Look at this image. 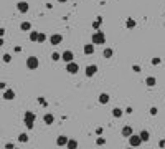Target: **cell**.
I'll list each match as a JSON object with an SVG mask.
<instances>
[{
  "instance_id": "cell-1",
  "label": "cell",
  "mask_w": 165,
  "mask_h": 149,
  "mask_svg": "<svg viewBox=\"0 0 165 149\" xmlns=\"http://www.w3.org/2000/svg\"><path fill=\"white\" fill-rule=\"evenodd\" d=\"M91 43H92V45H104V43H106V35H104V32L96 30V32L91 35Z\"/></svg>"
},
{
  "instance_id": "cell-2",
  "label": "cell",
  "mask_w": 165,
  "mask_h": 149,
  "mask_svg": "<svg viewBox=\"0 0 165 149\" xmlns=\"http://www.w3.org/2000/svg\"><path fill=\"white\" fill-rule=\"evenodd\" d=\"M35 119H36V114H35L33 111H25V114H23V123H25V126L28 129H33Z\"/></svg>"
},
{
  "instance_id": "cell-3",
  "label": "cell",
  "mask_w": 165,
  "mask_h": 149,
  "mask_svg": "<svg viewBox=\"0 0 165 149\" xmlns=\"http://www.w3.org/2000/svg\"><path fill=\"white\" fill-rule=\"evenodd\" d=\"M25 65H26V68H28L30 71H35V70H38V68H40V60H38V56H35V55H30V56L26 58Z\"/></svg>"
},
{
  "instance_id": "cell-4",
  "label": "cell",
  "mask_w": 165,
  "mask_h": 149,
  "mask_svg": "<svg viewBox=\"0 0 165 149\" xmlns=\"http://www.w3.org/2000/svg\"><path fill=\"white\" fill-rule=\"evenodd\" d=\"M50 45H53V47H58V45H61L63 43V35L61 33H53L50 35Z\"/></svg>"
},
{
  "instance_id": "cell-5",
  "label": "cell",
  "mask_w": 165,
  "mask_h": 149,
  "mask_svg": "<svg viewBox=\"0 0 165 149\" xmlns=\"http://www.w3.org/2000/svg\"><path fill=\"white\" fill-rule=\"evenodd\" d=\"M98 71H99V68H98V65H94V63H91V65H88V66L84 68V74L88 78H92Z\"/></svg>"
},
{
  "instance_id": "cell-6",
  "label": "cell",
  "mask_w": 165,
  "mask_h": 149,
  "mask_svg": "<svg viewBox=\"0 0 165 149\" xmlns=\"http://www.w3.org/2000/svg\"><path fill=\"white\" fill-rule=\"evenodd\" d=\"M127 139H129V146H132V148H139V146L142 144V139H140L139 134H132V136H129Z\"/></svg>"
},
{
  "instance_id": "cell-7",
  "label": "cell",
  "mask_w": 165,
  "mask_h": 149,
  "mask_svg": "<svg viewBox=\"0 0 165 149\" xmlns=\"http://www.w3.org/2000/svg\"><path fill=\"white\" fill-rule=\"evenodd\" d=\"M17 10H18L20 14H28V10H30V3L25 2V0H20V2H17Z\"/></svg>"
},
{
  "instance_id": "cell-8",
  "label": "cell",
  "mask_w": 165,
  "mask_h": 149,
  "mask_svg": "<svg viewBox=\"0 0 165 149\" xmlns=\"http://www.w3.org/2000/svg\"><path fill=\"white\" fill-rule=\"evenodd\" d=\"M66 71L69 74H76L79 71V65L76 61H69V63H66Z\"/></svg>"
},
{
  "instance_id": "cell-9",
  "label": "cell",
  "mask_w": 165,
  "mask_h": 149,
  "mask_svg": "<svg viewBox=\"0 0 165 149\" xmlns=\"http://www.w3.org/2000/svg\"><path fill=\"white\" fill-rule=\"evenodd\" d=\"M61 60L65 61V63H69V61H74V53H73L71 50H65V51L61 53Z\"/></svg>"
},
{
  "instance_id": "cell-10",
  "label": "cell",
  "mask_w": 165,
  "mask_h": 149,
  "mask_svg": "<svg viewBox=\"0 0 165 149\" xmlns=\"http://www.w3.org/2000/svg\"><path fill=\"white\" fill-rule=\"evenodd\" d=\"M15 91H13L12 88H5L3 89V96H2V98H3V100H5V101H12V100H15Z\"/></svg>"
},
{
  "instance_id": "cell-11",
  "label": "cell",
  "mask_w": 165,
  "mask_h": 149,
  "mask_svg": "<svg viewBox=\"0 0 165 149\" xmlns=\"http://www.w3.org/2000/svg\"><path fill=\"white\" fill-rule=\"evenodd\" d=\"M121 134H122V137H129V136H132V134H134V129H132V126H129V124L122 126V129H121Z\"/></svg>"
},
{
  "instance_id": "cell-12",
  "label": "cell",
  "mask_w": 165,
  "mask_h": 149,
  "mask_svg": "<svg viewBox=\"0 0 165 149\" xmlns=\"http://www.w3.org/2000/svg\"><path fill=\"white\" fill-rule=\"evenodd\" d=\"M83 51H84V55H94V51H96V45L86 43L84 47H83Z\"/></svg>"
},
{
  "instance_id": "cell-13",
  "label": "cell",
  "mask_w": 165,
  "mask_h": 149,
  "mask_svg": "<svg viewBox=\"0 0 165 149\" xmlns=\"http://www.w3.org/2000/svg\"><path fill=\"white\" fill-rule=\"evenodd\" d=\"M68 136H65V134H59L58 137H56V146H59V148H63V146H66V142H68Z\"/></svg>"
},
{
  "instance_id": "cell-14",
  "label": "cell",
  "mask_w": 165,
  "mask_h": 149,
  "mask_svg": "<svg viewBox=\"0 0 165 149\" xmlns=\"http://www.w3.org/2000/svg\"><path fill=\"white\" fill-rule=\"evenodd\" d=\"M78 141L74 139V137H69L68 139V142H66V149H78Z\"/></svg>"
},
{
  "instance_id": "cell-15",
  "label": "cell",
  "mask_w": 165,
  "mask_h": 149,
  "mask_svg": "<svg viewBox=\"0 0 165 149\" xmlns=\"http://www.w3.org/2000/svg\"><path fill=\"white\" fill-rule=\"evenodd\" d=\"M43 123H45V124H48V126H51L53 123H55V116H53L51 113H46V114L43 116Z\"/></svg>"
},
{
  "instance_id": "cell-16",
  "label": "cell",
  "mask_w": 165,
  "mask_h": 149,
  "mask_svg": "<svg viewBox=\"0 0 165 149\" xmlns=\"http://www.w3.org/2000/svg\"><path fill=\"white\" fill-rule=\"evenodd\" d=\"M145 85H147L149 88H154V86L157 85V78H155V76H147V78H145Z\"/></svg>"
},
{
  "instance_id": "cell-17",
  "label": "cell",
  "mask_w": 165,
  "mask_h": 149,
  "mask_svg": "<svg viewBox=\"0 0 165 149\" xmlns=\"http://www.w3.org/2000/svg\"><path fill=\"white\" fill-rule=\"evenodd\" d=\"M20 30H22V32H30V30H32V22H28V20L22 22V23H20Z\"/></svg>"
},
{
  "instance_id": "cell-18",
  "label": "cell",
  "mask_w": 165,
  "mask_h": 149,
  "mask_svg": "<svg viewBox=\"0 0 165 149\" xmlns=\"http://www.w3.org/2000/svg\"><path fill=\"white\" fill-rule=\"evenodd\" d=\"M139 136H140V139H142V142H147L149 139H150V133H149L147 129H142V131L139 133Z\"/></svg>"
},
{
  "instance_id": "cell-19",
  "label": "cell",
  "mask_w": 165,
  "mask_h": 149,
  "mask_svg": "<svg viewBox=\"0 0 165 149\" xmlns=\"http://www.w3.org/2000/svg\"><path fill=\"white\" fill-rule=\"evenodd\" d=\"M109 101H111V96L107 95V93H101L99 95V103L101 104H107Z\"/></svg>"
},
{
  "instance_id": "cell-20",
  "label": "cell",
  "mask_w": 165,
  "mask_h": 149,
  "mask_svg": "<svg viewBox=\"0 0 165 149\" xmlns=\"http://www.w3.org/2000/svg\"><path fill=\"white\" fill-rule=\"evenodd\" d=\"M102 56H104L106 60H109V58H112V56H114V50H112V48H104V50H102Z\"/></svg>"
},
{
  "instance_id": "cell-21",
  "label": "cell",
  "mask_w": 165,
  "mask_h": 149,
  "mask_svg": "<svg viewBox=\"0 0 165 149\" xmlns=\"http://www.w3.org/2000/svg\"><path fill=\"white\" fill-rule=\"evenodd\" d=\"M101 25H102V18H101V17H96V20L92 22V28H94V32H96V30H101Z\"/></svg>"
},
{
  "instance_id": "cell-22",
  "label": "cell",
  "mask_w": 165,
  "mask_h": 149,
  "mask_svg": "<svg viewBox=\"0 0 165 149\" xmlns=\"http://www.w3.org/2000/svg\"><path fill=\"white\" fill-rule=\"evenodd\" d=\"M112 116H114L116 119L122 118V116H124V109H121V108H114V109H112Z\"/></svg>"
},
{
  "instance_id": "cell-23",
  "label": "cell",
  "mask_w": 165,
  "mask_h": 149,
  "mask_svg": "<svg viewBox=\"0 0 165 149\" xmlns=\"http://www.w3.org/2000/svg\"><path fill=\"white\" fill-rule=\"evenodd\" d=\"M28 38H30V41L36 43V38H38V32H35V30H30V32H28Z\"/></svg>"
},
{
  "instance_id": "cell-24",
  "label": "cell",
  "mask_w": 165,
  "mask_h": 149,
  "mask_svg": "<svg viewBox=\"0 0 165 149\" xmlns=\"http://www.w3.org/2000/svg\"><path fill=\"white\" fill-rule=\"evenodd\" d=\"M46 33H43V32H38V38H36V43H45L46 41Z\"/></svg>"
},
{
  "instance_id": "cell-25",
  "label": "cell",
  "mask_w": 165,
  "mask_h": 149,
  "mask_svg": "<svg viewBox=\"0 0 165 149\" xmlns=\"http://www.w3.org/2000/svg\"><path fill=\"white\" fill-rule=\"evenodd\" d=\"M135 25H137V23H135V20H134V18H127V20H125V27L127 28H135Z\"/></svg>"
},
{
  "instance_id": "cell-26",
  "label": "cell",
  "mask_w": 165,
  "mask_h": 149,
  "mask_svg": "<svg viewBox=\"0 0 165 149\" xmlns=\"http://www.w3.org/2000/svg\"><path fill=\"white\" fill-rule=\"evenodd\" d=\"M150 63L154 65V66H158V65L162 63V58H160V56H154V58L150 60Z\"/></svg>"
},
{
  "instance_id": "cell-27",
  "label": "cell",
  "mask_w": 165,
  "mask_h": 149,
  "mask_svg": "<svg viewBox=\"0 0 165 149\" xmlns=\"http://www.w3.org/2000/svg\"><path fill=\"white\" fill-rule=\"evenodd\" d=\"M18 141H20V142H28V134H26V133H22V134H18Z\"/></svg>"
},
{
  "instance_id": "cell-28",
  "label": "cell",
  "mask_w": 165,
  "mask_h": 149,
  "mask_svg": "<svg viewBox=\"0 0 165 149\" xmlns=\"http://www.w3.org/2000/svg\"><path fill=\"white\" fill-rule=\"evenodd\" d=\"M51 60H53V61H59V60H61V53H58V51H53V53H51Z\"/></svg>"
},
{
  "instance_id": "cell-29",
  "label": "cell",
  "mask_w": 165,
  "mask_h": 149,
  "mask_svg": "<svg viewBox=\"0 0 165 149\" xmlns=\"http://www.w3.org/2000/svg\"><path fill=\"white\" fill-rule=\"evenodd\" d=\"M2 60H3V63H10V61H12V55H10V53H3Z\"/></svg>"
},
{
  "instance_id": "cell-30",
  "label": "cell",
  "mask_w": 165,
  "mask_h": 149,
  "mask_svg": "<svg viewBox=\"0 0 165 149\" xmlns=\"http://www.w3.org/2000/svg\"><path fill=\"white\" fill-rule=\"evenodd\" d=\"M149 114H150V116H157L158 114V108H157V106H152V108L149 109Z\"/></svg>"
},
{
  "instance_id": "cell-31",
  "label": "cell",
  "mask_w": 165,
  "mask_h": 149,
  "mask_svg": "<svg viewBox=\"0 0 165 149\" xmlns=\"http://www.w3.org/2000/svg\"><path fill=\"white\" fill-rule=\"evenodd\" d=\"M96 144H98V146H104V144H106V139L99 136V137H96Z\"/></svg>"
},
{
  "instance_id": "cell-32",
  "label": "cell",
  "mask_w": 165,
  "mask_h": 149,
  "mask_svg": "<svg viewBox=\"0 0 165 149\" xmlns=\"http://www.w3.org/2000/svg\"><path fill=\"white\" fill-rule=\"evenodd\" d=\"M132 71H134V73H140V71H142V68L139 66V65H132Z\"/></svg>"
},
{
  "instance_id": "cell-33",
  "label": "cell",
  "mask_w": 165,
  "mask_h": 149,
  "mask_svg": "<svg viewBox=\"0 0 165 149\" xmlns=\"http://www.w3.org/2000/svg\"><path fill=\"white\" fill-rule=\"evenodd\" d=\"M132 113H134V108H132V106H127V108L124 109V114H132Z\"/></svg>"
},
{
  "instance_id": "cell-34",
  "label": "cell",
  "mask_w": 165,
  "mask_h": 149,
  "mask_svg": "<svg viewBox=\"0 0 165 149\" xmlns=\"http://www.w3.org/2000/svg\"><path fill=\"white\" fill-rule=\"evenodd\" d=\"M38 103H40V104H43V106H48V103L45 101V98H43V96H40V98H38Z\"/></svg>"
},
{
  "instance_id": "cell-35",
  "label": "cell",
  "mask_w": 165,
  "mask_h": 149,
  "mask_svg": "<svg viewBox=\"0 0 165 149\" xmlns=\"http://www.w3.org/2000/svg\"><path fill=\"white\" fill-rule=\"evenodd\" d=\"M22 50H23V48L20 47V45H17V47L13 48V51H15V53H22Z\"/></svg>"
},
{
  "instance_id": "cell-36",
  "label": "cell",
  "mask_w": 165,
  "mask_h": 149,
  "mask_svg": "<svg viewBox=\"0 0 165 149\" xmlns=\"http://www.w3.org/2000/svg\"><path fill=\"white\" fill-rule=\"evenodd\" d=\"M102 133H104V129H102V128H96V134L102 136Z\"/></svg>"
},
{
  "instance_id": "cell-37",
  "label": "cell",
  "mask_w": 165,
  "mask_h": 149,
  "mask_svg": "<svg viewBox=\"0 0 165 149\" xmlns=\"http://www.w3.org/2000/svg\"><path fill=\"white\" fill-rule=\"evenodd\" d=\"M158 148H165V139H160V141H158Z\"/></svg>"
},
{
  "instance_id": "cell-38",
  "label": "cell",
  "mask_w": 165,
  "mask_h": 149,
  "mask_svg": "<svg viewBox=\"0 0 165 149\" xmlns=\"http://www.w3.org/2000/svg\"><path fill=\"white\" fill-rule=\"evenodd\" d=\"M7 88V83L5 81H0V89H5Z\"/></svg>"
},
{
  "instance_id": "cell-39",
  "label": "cell",
  "mask_w": 165,
  "mask_h": 149,
  "mask_svg": "<svg viewBox=\"0 0 165 149\" xmlns=\"http://www.w3.org/2000/svg\"><path fill=\"white\" fill-rule=\"evenodd\" d=\"M5 148H7V149H13V148H15V146H13V144H12V142H8V144H7V146H5Z\"/></svg>"
},
{
  "instance_id": "cell-40",
  "label": "cell",
  "mask_w": 165,
  "mask_h": 149,
  "mask_svg": "<svg viewBox=\"0 0 165 149\" xmlns=\"http://www.w3.org/2000/svg\"><path fill=\"white\" fill-rule=\"evenodd\" d=\"M5 45V40H3V37H0V47H3Z\"/></svg>"
},
{
  "instance_id": "cell-41",
  "label": "cell",
  "mask_w": 165,
  "mask_h": 149,
  "mask_svg": "<svg viewBox=\"0 0 165 149\" xmlns=\"http://www.w3.org/2000/svg\"><path fill=\"white\" fill-rule=\"evenodd\" d=\"M5 35V28H0V37H3Z\"/></svg>"
},
{
  "instance_id": "cell-42",
  "label": "cell",
  "mask_w": 165,
  "mask_h": 149,
  "mask_svg": "<svg viewBox=\"0 0 165 149\" xmlns=\"http://www.w3.org/2000/svg\"><path fill=\"white\" fill-rule=\"evenodd\" d=\"M56 2H58V3H66L68 0H56Z\"/></svg>"
},
{
  "instance_id": "cell-43",
  "label": "cell",
  "mask_w": 165,
  "mask_h": 149,
  "mask_svg": "<svg viewBox=\"0 0 165 149\" xmlns=\"http://www.w3.org/2000/svg\"><path fill=\"white\" fill-rule=\"evenodd\" d=\"M127 149H135V148H132V146H129V148H127Z\"/></svg>"
},
{
  "instance_id": "cell-44",
  "label": "cell",
  "mask_w": 165,
  "mask_h": 149,
  "mask_svg": "<svg viewBox=\"0 0 165 149\" xmlns=\"http://www.w3.org/2000/svg\"><path fill=\"white\" fill-rule=\"evenodd\" d=\"M13 149H17V148H13Z\"/></svg>"
},
{
  "instance_id": "cell-45",
  "label": "cell",
  "mask_w": 165,
  "mask_h": 149,
  "mask_svg": "<svg viewBox=\"0 0 165 149\" xmlns=\"http://www.w3.org/2000/svg\"><path fill=\"white\" fill-rule=\"evenodd\" d=\"M164 100H165V98H164Z\"/></svg>"
}]
</instances>
